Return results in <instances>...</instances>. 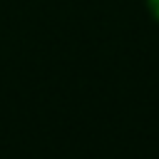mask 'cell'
I'll return each instance as SVG.
<instances>
[{"label":"cell","mask_w":159,"mask_h":159,"mask_svg":"<svg viewBox=\"0 0 159 159\" xmlns=\"http://www.w3.org/2000/svg\"><path fill=\"white\" fill-rule=\"evenodd\" d=\"M147 7H149V12L154 15V20L159 22V0H147Z\"/></svg>","instance_id":"6da1fadb"}]
</instances>
